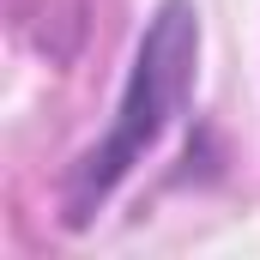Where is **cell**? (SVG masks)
Wrapping results in <instances>:
<instances>
[{"label": "cell", "instance_id": "1", "mask_svg": "<svg viewBox=\"0 0 260 260\" xmlns=\"http://www.w3.org/2000/svg\"><path fill=\"white\" fill-rule=\"evenodd\" d=\"M194 67H200V6L194 0H157V12L145 18V37L133 49L115 121L67 176V224L73 230H85L103 212V200L127 182V170L145 164L157 151V139L176 127V115L194 91Z\"/></svg>", "mask_w": 260, "mask_h": 260}]
</instances>
